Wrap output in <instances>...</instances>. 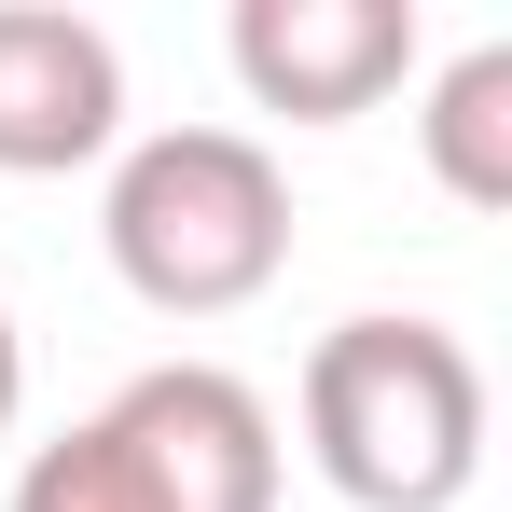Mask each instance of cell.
Wrapping results in <instances>:
<instances>
[{
  "mask_svg": "<svg viewBox=\"0 0 512 512\" xmlns=\"http://www.w3.org/2000/svg\"><path fill=\"white\" fill-rule=\"evenodd\" d=\"M416 125H429V180L457 208H512V42H471Z\"/></svg>",
  "mask_w": 512,
  "mask_h": 512,
  "instance_id": "8992f818",
  "label": "cell"
},
{
  "mask_svg": "<svg viewBox=\"0 0 512 512\" xmlns=\"http://www.w3.org/2000/svg\"><path fill=\"white\" fill-rule=\"evenodd\" d=\"M14 402H28V333H14V305H0V443H14Z\"/></svg>",
  "mask_w": 512,
  "mask_h": 512,
  "instance_id": "52a82bcc",
  "label": "cell"
},
{
  "mask_svg": "<svg viewBox=\"0 0 512 512\" xmlns=\"http://www.w3.org/2000/svg\"><path fill=\"white\" fill-rule=\"evenodd\" d=\"M305 457L360 512H457L485 471V360L443 319H333L305 360Z\"/></svg>",
  "mask_w": 512,
  "mask_h": 512,
  "instance_id": "6da1fadb",
  "label": "cell"
},
{
  "mask_svg": "<svg viewBox=\"0 0 512 512\" xmlns=\"http://www.w3.org/2000/svg\"><path fill=\"white\" fill-rule=\"evenodd\" d=\"M125 139V56L70 0H0V180H70Z\"/></svg>",
  "mask_w": 512,
  "mask_h": 512,
  "instance_id": "277c9868",
  "label": "cell"
},
{
  "mask_svg": "<svg viewBox=\"0 0 512 512\" xmlns=\"http://www.w3.org/2000/svg\"><path fill=\"white\" fill-rule=\"evenodd\" d=\"M97 236H111V277L153 319H236L291 263V180L236 125H167V139H139L111 167Z\"/></svg>",
  "mask_w": 512,
  "mask_h": 512,
  "instance_id": "3957f363",
  "label": "cell"
},
{
  "mask_svg": "<svg viewBox=\"0 0 512 512\" xmlns=\"http://www.w3.org/2000/svg\"><path fill=\"white\" fill-rule=\"evenodd\" d=\"M236 84L291 125H360L416 70V0H236Z\"/></svg>",
  "mask_w": 512,
  "mask_h": 512,
  "instance_id": "5b68a950",
  "label": "cell"
},
{
  "mask_svg": "<svg viewBox=\"0 0 512 512\" xmlns=\"http://www.w3.org/2000/svg\"><path fill=\"white\" fill-rule=\"evenodd\" d=\"M14 512H277V416L222 360H153L14 471Z\"/></svg>",
  "mask_w": 512,
  "mask_h": 512,
  "instance_id": "7a4b0ae2",
  "label": "cell"
}]
</instances>
